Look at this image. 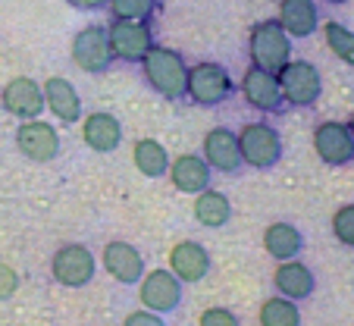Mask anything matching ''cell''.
Here are the masks:
<instances>
[{
  "mask_svg": "<svg viewBox=\"0 0 354 326\" xmlns=\"http://www.w3.org/2000/svg\"><path fill=\"white\" fill-rule=\"evenodd\" d=\"M141 69H145V79L151 82V88L160 91L167 100L185 98L188 66L173 47H151V51L141 57Z\"/></svg>",
  "mask_w": 354,
  "mask_h": 326,
  "instance_id": "cell-1",
  "label": "cell"
},
{
  "mask_svg": "<svg viewBox=\"0 0 354 326\" xmlns=\"http://www.w3.org/2000/svg\"><path fill=\"white\" fill-rule=\"evenodd\" d=\"M288 60H292V38L279 26V19L257 22L251 28V63L267 73H279Z\"/></svg>",
  "mask_w": 354,
  "mask_h": 326,
  "instance_id": "cell-2",
  "label": "cell"
},
{
  "mask_svg": "<svg viewBox=\"0 0 354 326\" xmlns=\"http://www.w3.org/2000/svg\"><path fill=\"white\" fill-rule=\"evenodd\" d=\"M282 88V98L295 107H310L320 100L323 94V75L314 63L308 60H288L286 66L276 73Z\"/></svg>",
  "mask_w": 354,
  "mask_h": 326,
  "instance_id": "cell-3",
  "label": "cell"
},
{
  "mask_svg": "<svg viewBox=\"0 0 354 326\" xmlns=\"http://www.w3.org/2000/svg\"><path fill=\"white\" fill-rule=\"evenodd\" d=\"M235 85L232 75L226 73V66L220 63H198L188 69V82H185V94L201 107H216L226 98H232Z\"/></svg>",
  "mask_w": 354,
  "mask_h": 326,
  "instance_id": "cell-4",
  "label": "cell"
},
{
  "mask_svg": "<svg viewBox=\"0 0 354 326\" xmlns=\"http://www.w3.org/2000/svg\"><path fill=\"white\" fill-rule=\"evenodd\" d=\"M239 151H241V163L257 170H270L282 157V138L267 123H248L239 132Z\"/></svg>",
  "mask_w": 354,
  "mask_h": 326,
  "instance_id": "cell-5",
  "label": "cell"
},
{
  "mask_svg": "<svg viewBox=\"0 0 354 326\" xmlns=\"http://www.w3.org/2000/svg\"><path fill=\"white\" fill-rule=\"evenodd\" d=\"M50 273L60 286L66 289H79V286H88L97 273V260L94 254L88 251L85 245H63L60 251L54 254L50 260Z\"/></svg>",
  "mask_w": 354,
  "mask_h": 326,
  "instance_id": "cell-6",
  "label": "cell"
},
{
  "mask_svg": "<svg viewBox=\"0 0 354 326\" xmlns=\"http://www.w3.org/2000/svg\"><path fill=\"white\" fill-rule=\"evenodd\" d=\"M110 38V51L120 60H141L151 47H154V35H151V26L147 19H113V26L107 28Z\"/></svg>",
  "mask_w": 354,
  "mask_h": 326,
  "instance_id": "cell-7",
  "label": "cell"
},
{
  "mask_svg": "<svg viewBox=\"0 0 354 326\" xmlns=\"http://www.w3.org/2000/svg\"><path fill=\"white\" fill-rule=\"evenodd\" d=\"M73 63L82 73H104L113 63V51H110V38L100 26L82 28L73 38Z\"/></svg>",
  "mask_w": 354,
  "mask_h": 326,
  "instance_id": "cell-8",
  "label": "cell"
},
{
  "mask_svg": "<svg viewBox=\"0 0 354 326\" xmlns=\"http://www.w3.org/2000/svg\"><path fill=\"white\" fill-rule=\"evenodd\" d=\"M16 147L22 151V157L35 160V163H50L60 154V135L50 123L26 120L16 129Z\"/></svg>",
  "mask_w": 354,
  "mask_h": 326,
  "instance_id": "cell-9",
  "label": "cell"
},
{
  "mask_svg": "<svg viewBox=\"0 0 354 326\" xmlns=\"http://www.w3.org/2000/svg\"><path fill=\"white\" fill-rule=\"evenodd\" d=\"M314 147L317 157L329 167H345L354 160V135L348 129V123H320L314 132Z\"/></svg>",
  "mask_w": 354,
  "mask_h": 326,
  "instance_id": "cell-10",
  "label": "cell"
},
{
  "mask_svg": "<svg viewBox=\"0 0 354 326\" xmlns=\"http://www.w3.org/2000/svg\"><path fill=\"white\" fill-rule=\"evenodd\" d=\"M141 305L154 314H169L182 301V282L173 270H154L141 276Z\"/></svg>",
  "mask_w": 354,
  "mask_h": 326,
  "instance_id": "cell-11",
  "label": "cell"
},
{
  "mask_svg": "<svg viewBox=\"0 0 354 326\" xmlns=\"http://www.w3.org/2000/svg\"><path fill=\"white\" fill-rule=\"evenodd\" d=\"M0 100H3V110L13 116H19V120H35V116H41V110H44V88L38 85L35 79H28V75H16V79H10L7 85H3V91H0Z\"/></svg>",
  "mask_w": 354,
  "mask_h": 326,
  "instance_id": "cell-12",
  "label": "cell"
},
{
  "mask_svg": "<svg viewBox=\"0 0 354 326\" xmlns=\"http://www.w3.org/2000/svg\"><path fill=\"white\" fill-rule=\"evenodd\" d=\"M241 91H245L248 104L257 107V110H263V114H276V110L286 104L276 73H267V69H261V66H251L245 73V79H241Z\"/></svg>",
  "mask_w": 354,
  "mask_h": 326,
  "instance_id": "cell-13",
  "label": "cell"
},
{
  "mask_svg": "<svg viewBox=\"0 0 354 326\" xmlns=\"http://www.w3.org/2000/svg\"><path fill=\"white\" fill-rule=\"evenodd\" d=\"M104 270L122 286H132L145 276V257L138 248H132L129 242H110L104 248Z\"/></svg>",
  "mask_w": 354,
  "mask_h": 326,
  "instance_id": "cell-14",
  "label": "cell"
},
{
  "mask_svg": "<svg viewBox=\"0 0 354 326\" xmlns=\"http://www.w3.org/2000/svg\"><path fill=\"white\" fill-rule=\"evenodd\" d=\"M204 160L210 163V170L220 173H235L241 167V151H239V135L229 129L216 126L204 135Z\"/></svg>",
  "mask_w": 354,
  "mask_h": 326,
  "instance_id": "cell-15",
  "label": "cell"
},
{
  "mask_svg": "<svg viewBox=\"0 0 354 326\" xmlns=\"http://www.w3.org/2000/svg\"><path fill=\"white\" fill-rule=\"evenodd\" d=\"M44 104L50 107V114L57 116L60 123H79L82 116V98L75 91V85L63 75H50L44 82Z\"/></svg>",
  "mask_w": 354,
  "mask_h": 326,
  "instance_id": "cell-16",
  "label": "cell"
},
{
  "mask_svg": "<svg viewBox=\"0 0 354 326\" xmlns=\"http://www.w3.org/2000/svg\"><path fill=\"white\" fill-rule=\"evenodd\" d=\"M169 270L179 276V282H201L210 273V254L198 242H179L169 251Z\"/></svg>",
  "mask_w": 354,
  "mask_h": 326,
  "instance_id": "cell-17",
  "label": "cell"
},
{
  "mask_svg": "<svg viewBox=\"0 0 354 326\" xmlns=\"http://www.w3.org/2000/svg\"><path fill=\"white\" fill-rule=\"evenodd\" d=\"M279 26L286 28L288 38H308L320 28V10L314 0H282Z\"/></svg>",
  "mask_w": 354,
  "mask_h": 326,
  "instance_id": "cell-18",
  "label": "cell"
},
{
  "mask_svg": "<svg viewBox=\"0 0 354 326\" xmlns=\"http://www.w3.org/2000/svg\"><path fill=\"white\" fill-rule=\"evenodd\" d=\"M276 289H279V295H286V298L292 301H304L314 295V273H310V266H304L301 260H279V266H276V276H273Z\"/></svg>",
  "mask_w": 354,
  "mask_h": 326,
  "instance_id": "cell-19",
  "label": "cell"
},
{
  "mask_svg": "<svg viewBox=\"0 0 354 326\" xmlns=\"http://www.w3.org/2000/svg\"><path fill=\"white\" fill-rule=\"evenodd\" d=\"M82 138H85V145L91 147V151L110 154V151L120 147L122 126H120V120H116L113 114H91L85 120V126H82Z\"/></svg>",
  "mask_w": 354,
  "mask_h": 326,
  "instance_id": "cell-20",
  "label": "cell"
},
{
  "mask_svg": "<svg viewBox=\"0 0 354 326\" xmlns=\"http://www.w3.org/2000/svg\"><path fill=\"white\" fill-rule=\"evenodd\" d=\"M169 176H173V185L179 192L198 194L210 185V163L198 154H182L176 163H169Z\"/></svg>",
  "mask_w": 354,
  "mask_h": 326,
  "instance_id": "cell-21",
  "label": "cell"
},
{
  "mask_svg": "<svg viewBox=\"0 0 354 326\" xmlns=\"http://www.w3.org/2000/svg\"><path fill=\"white\" fill-rule=\"evenodd\" d=\"M263 248H267V254L276 260H292V257H298L301 248H304V235H301L292 223H273V226H267V233H263Z\"/></svg>",
  "mask_w": 354,
  "mask_h": 326,
  "instance_id": "cell-22",
  "label": "cell"
},
{
  "mask_svg": "<svg viewBox=\"0 0 354 326\" xmlns=\"http://www.w3.org/2000/svg\"><path fill=\"white\" fill-rule=\"evenodd\" d=\"M229 217H232V204H229V198L223 192H198V198H194V220L201 223V226L207 229H220L229 223Z\"/></svg>",
  "mask_w": 354,
  "mask_h": 326,
  "instance_id": "cell-23",
  "label": "cell"
},
{
  "mask_svg": "<svg viewBox=\"0 0 354 326\" xmlns=\"http://www.w3.org/2000/svg\"><path fill=\"white\" fill-rule=\"evenodd\" d=\"M132 157H135V167H138L145 176H151V179L169 173V154H167V147L154 138H141L138 145H135Z\"/></svg>",
  "mask_w": 354,
  "mask_h": 326,
  "instance_id": "cell-24",
  "label": "cell"
},
{
  "mask_svg": "<svg viewBox=\"0 0 354 326\" xmlns=\"http://www.w3.org/2000/svg\"><path fill=\"white\" fill-rule=\"evenodd\" d=\"M261 326H301V311L292 298L276 295L261 305Z\"/></svg>",
  "mask_w": 354,
  "mask_h": 326,
  "instance_id": "cell-25",
  "label": "cell"
},
{
  "mask_svg": "<svg viewBox=\"0 0 354 326\" xmlns=\"http://www.w3.org/2000/svg\"><path fill=\"white\" fill-rule=\"evenodd\" d=\"M323 38H326L329 51H333L342 63H348V66L354 69V32L351 28H345L342 22H326V26H323Z\"/></svg>",
  "mask_w": 354,
  "mask_h": 326,
  "instance_id": "cell-26",
  "label": "cell"
},
{
  "mask_svg": "<svg viewBox=\"0 0 354 326\" xmlns=\"http://www.w3.org/2000/svg\"><path fill=\"white\" fill-rule=\"evenodd\" d=\"M116 19H151L157 0H107Z\"/></svg>",
  "mask_w": 354,
  "mask_h": 326,
  "instance_id": "cell-27",
  "label": "cell"
},
{
  "mask_svg": "<svg viewBox=\"0 0 354 326\" xmlns=\"http://www.w3.org/2000/svg\"><path fill=\"white\" fill-rule=\"evenodd\" d=\"M333 233H335V239H339L342 245L354 248V204H345V207H339V210H335Z\"/></svg>",
  "mask_w": 354,
  "mask_h": 326,
  "instance_id": "cell-28",
  "label": "cell"
},
{
  "mask_svg": "<svg viewBox=\"0 0 354 326\" xmlns=\"http://www.w3.org/2000/svg\"><path fill=\"white\" fill-rule=\"evenodd\" d=\"M198 326H239V317L229 307H207L201 314Z\"/></svg>",
  "mask_w": 354,
  "mask_h": 326,
  "instance_id": "cell-29",
  "label": "cell"
},
{
  "mask_svg": "<svg viewBox=\"0 0 354 326\" xmlns=\"http://www.w3.org/2000/svg\"><path fill=\"white\" fill-rule=\"evenodd\" d=\"M16 289H19V276H16V270L7 266V264H0V301L13 298Z\"/></svg>",
  "mask_w": 354,
  "mask_h": 326,
  "instance_id": "cell-30",
  "label": "cell"
},
{
  "mask_svg": "<svg viewBox=\"0 0 354 326\" xmlns=\"http://www.w3.org/2000/svg\"><path fill=\"white\" fill-rule=\"evenodd\" d=\"M122 326H167V323H163V317H157L154 311H147V307H145V311H132V314H129Z\"/></svg>",
  "mask_w": 354,
  "mask_h": 326,
  "instance_id": "cell-31",
  "label": "cell"
},
{
  "mask_svg": "<svg viewBox=\"0 0 354 326\" xmlns=\"http://www.w3.org/2000/svg\"><path fill=\"white\" fill-rule=\"evenodd\" d=\"M73 7H79V10H100L107 0H69Z\"/></svg>",
  "mask_w": 354,
  "mask_h": 326,
  "instance_id": "cell-32",
  "label": "cell"
},
{
  "mask_svg": "<svg viewBox=\"0 0 354 326\" xmlns=\"http://www.w3.org/2000/svg\"><path fill=\"white\" fill-rule=\"evenodd\" d=\"M348 129H351V135H354V114H351V120H348Z\"/></svg>",
  "mask_w": 354,
  "mask_h": 326,
  "instance_id": "cell-33",
  "label": "cell"
},
{
  "mask_svg": "<svg viewBox=\"0 0 354 326\" xmlns=\"http://www.w3.org/2000/svg\"><path fill=\"white\" fill-rule=\"evenodd\" d=\"M326 3H348V0H326Z\"/></svg>",
  "mask_w": 354,
  "mask_h": 326,
  "instance_id": "cell-34",
  "label": "cell"
}]
</instances>
